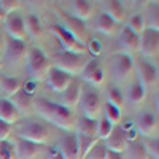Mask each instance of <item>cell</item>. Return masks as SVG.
I'll return each instance as SVG.
<instances>
[{
    "label": "cell",
    "mask_w": 159,
    "mask_h": 159,
    "mask_svg": "<svg viewBox=\"0 0 159 159\" xmlns=\"http://www.w3.org/2000/svg\"><path fill=\"white\" fill-rule=\"evenodd\" d=\"M70 11L73 18L86 22L94 13V3L89 0H73L70 2Z\"/></svg>",
    "instance_id": "7402d4cb"
},
{
    "label": "cell",
    "mask_w": 159,
    "mask_h": 159,
    "mask_svg": "<svg viewBox=\"0 0 159 159\" xmlns=\"http://www.w3.org/2000/svg\"><path fill=\"white\" fill-rule=\"evenodd\" d=\"M22 88V81L18 76L10 75H0V92L5 96V99H11L13 96L19 92Z\"/></svg>",
    "instance_id": "603a6c76"
},
{
    "label": "cell",
    "mask_w": 159,
    "mask_h": 159,
    "mask_svg": "<svg viewBox=\"0 0 159 159\" xmlns=\"http://www.w3.org/2000/svg\"><path fill=\"white\" fill-rule=\"evenodd\" d=\"M113 127H115V126H113L110 121H107L103 116H100V118L97 119V132H96V137H97L100 142H103L105 139L111 134Z\"/></svg>",
    "instance_id": "d590c367"
},
{
    "label": "cell",
    "mask_w": 159,
    "mask_h": 159,
    "mask_svg": "<svg viewBox=\"0 0 159 159\" xmlns=\"http://www.w3.org/2000/svg\"><path fill=\"white\" fill-rule=\"evenodd\" d=\"M29 46L25 42H18V40H7L5 45V61L10 65H19L22 61H25Z\"/></svg>",
    "instance_id": "7c38bea8"
},
{
    "label": "cell",
    "mask_w": 159,
    "mask_h": 159,
    "mask_svg": "<svg viewBox=\"0 0 159 159\" xmlns=\"http://www.w3.org/2000/svg\"><path fill=\"white\" fill-rule=\"evenodd\" d=\"M94 27H96V30H97L99 34H102V35H105V37H113V35H116L118 30H119V25H118L116 22H113L108 16H105L103 13H100V15L96 16V19H94Z\"/></svg>",
    "instance_id": "cb8c5ba5"
},
{
    "label": "cell",
    "mask_w": 159,
    "mask_h": 159,
    "mask_svg": "<svg viewBox=\"0 0 159 159\" xmlns=\"http://www.w3.org/2000/svg\"><path fill=\"white\" fill-rule=\"evenodd\" d=\"M81 96H83V86H81V83H78L73 80L72 84L61 94V105L70 110L80 103Z\"/></svg>",
    "instance_id": "d6986e66"
},
{
    "label": "cell",
    "mask_w": 159,
    "mask_h": 159,
    "mask_svg": "<svg viewBox=\"0 0 159 159\" xmlns=\"http://www.w3.org/2000/svg\"><path fill=\"white\" fill-rule=\"evenodd\" d=\"M57 151L61 153L62 159H80V151H78L75 132H67V134L59 140Z\"/></svg>",
    "instance_id": "ac0fdd59"
},
{
    "label": "cell",
    "mask_w": 159,
    "mask_h": 159,
    "mask_svg": "<svg viewBox=\"0 0 159 159\" xmlns=\"http://www.w3.org/2000/svg\"><path fill=\"white\" fill-rule=\"evenodd\" d=\"M102 116L107 119V121H110L113 126H118L121 123V110L118 107H115V105L108 103V102H105L102 105Z\"/></svg>",
    "instance_id": "4dcf8cb0"
},
{
    "label": "cell",
    "mask_w": 159,
    "mask_h": 159,
    "mask_svg": "<svg viewBox=\"0 0 159 159\" xmlns=\"http://www.w3.org/2000/svg\"><path fill=\"white\" fill-rule=\"evenodd\" d=\"M88 62V59L84 57V54H76V52H67V51H61L52 57V65L51 67L59 69L62 72H65L67 75L73 76L81 73L84 64Z\"/></svg>",
    "instance_id": "277c9868"
},
{
    "label": "cell",
    "mask_w": 159,
    "mask_h": 159,
    "mask_svg": "<svg viewBox=\"0 0 159 159\" xmlns=\"http://www.w3.org/2000/svg\"><path fill=\"white\" fill-rule=\"evenodd\" d=\"M84 49L92 56V59H97V57L100 56V52H102V45H100V42H99L97 38H92V37H91V38L88 40Z\"/></svg>",
    "instance_id": "ab89813d"
},
{
    "label": "cell",
    "mask_w": 159,
    "mask_h": 159,
    "mask_svg": "<svg viewBox=\"0 0 159 159\" xmlns=\"http://www.w3.org/2000/svg\"><path fill=\"white\" fill-rule=\"evenodd\" d=\"M25 67H27V75L30 81L40 83L46 80V75L51 69V61L40 48L32 46L29 48L27 56H25Z\"/></svg>",
    "instance_id": "3957f363"
},
{
    "label": "cell",
    "mask_w": 159,
    "mask_h": 159,
    "mask_svg": "<svg viewBox=\"0 0 159 159\" xmlns=\"http://www.w3.org/2000/svg\"><path fill=\"white\" fill-rule=\"evenodd\" d=\"M75 134L80 135H86V137H92V139H97L96 137V132H97V121H92V119H88L84 116L78 118L76 119V124H75ZM99 140V139H97Z\"/></svg>",
    "instance_id": "83f0119b"
},
{
    "label": "cell",
    "mask_w": 159,
    "mask_h": 159,
    "mask_svg": "<svg viewBox=\"0 0 159 159\" xmlns=\"http://www.w3.org/2000/svg\"><path fill=\"white\" fill-rule=\"evenodd\" d=\"M75 137H76V145H78V151H80V159H84L86 154L89 153V150L99 142L97 139L80 135V134H75Z\"/></svg>",
    "instance_id": "d6a6232c"
},
{
    "label": "cell",
    "mask_w": 159,
    "mask_h": 159,
    "mask_svg": "<svg viewBox=\"0 0 159 159\" xmlns=\"http://www.w3.org/2000/svg\"><path fill=\"white\" fill-rule=\"evenodd\" d=\"M102 97L96 89H88L83 91L81 100H80V107H81V113L84 118L97 121L102 115Z\"/></svg>",
    "instance_id": "8992f818"
},
{
    "label": "cell",
    "mask_w": 159,
    "mask_h": 159,
    "mask_svg": "<svg viewBox=\"0 0 159 159\" xmlns=\"http://www.w3.org/2000/svg\"><path fill=\"white\" fill-rule=\"evenodd\" d=\"M135 130L137 134L153 139V135L157 132V116L153 113H142L135 119Z\"/></svg>",
    "instance_id": "2e32d148"
},
{
    "label": "cell",
    "mask_w": 159,
    "mask_h": 159,
    "mask_svg": "<svg viewBox=\"0 0 159 159\" xmlns=\"http://www.w3.org/2000/svg\"><path fill=\"white\" fill-rule=\"evenodd\" d=\"M143 148L147 151L150 159H159V140L157 139H147L143 142Z\"/></svg>",
    "instance_id": "74e56055"
},
{
    "label": "cell",
    "mask_w": 159,
    "mask_h": 159,
    "mask_svg": "<svg viewBox=\"0 0 159 159\" xmlns=\"http://www.w3.org/2000/svg\"><path fill=\"white\" fill-rule=\"evenodd\" d=\"M107 159H124V154H123V153L108 151V153H107Z\"/></svg>",
    "instance_id": "f6af8a7d"
},
{
    "label": "cell",
    "mask_w": 159,
    "mask_h": 159,
    "mask_svg": "<svg viewBox=\"0 0 159 159\" xmlns=\"http://www.w3.org/2000/svg\"><path fill=\"white\" fill-rule=\"evenodd\" d=\"M32 110L43 119V123H48L65 132L75 130V115L72 113V110L62 107L61 103H54L48 99H35L32 100Z\"/></svg>",
    "instance_id": "6da1fadb"
},
{
    "label": "cell",
    "mask_w": 159,
    "mask_h": 159,
    "mask_svg": "<svg viewBox=\"0 0 159 159\" xmlns=\"http://www.w3.org/2000/svg\"><path fill=\"white\" fill-rule=\"evenodd\" d=\"M46 84L48 88L52 91V92H57V94H62V92L67 89L72 81H73V76L67 75L65 72L59 70V69H54V67H51L48 75H46Z\"/></svg>",
    "instance_id": "5bb4252c"
},
{
    "label": "cell",
    "mask_w": 159,
    "mask_h": 159,
    "mask_svg": "<svg viewBox=\"0 0 159 159\" xmlns=\"http://www.w3.org/2000/svg\"><path fill=\"white\" fill-rule=\"evenodd\" d=\"M57 19H59L57 24L61 25L65 32H67L69 35H72L81 46H86L88 40L91 38V34H89L86 24H84L83 21L73 18L72 15H67L65 11H59Z\"/></svg>",
    "instance_id": "5b68a950"
},
{
    "label": "cell",
    "mask_w": 159,
    "mask_h": 159,
    "mask_svg": "<svg viewBox=\"0 0 159 159\" xmlns=\"http://www.w3.org/2000/svg\"><path fill=\"white\" fill-rule=\"evenodd\" d=\"M80 76H81L83 81L92 84L94 88L102 86L103 81H105V73H103V69H102L99 59H91V61H88V62L84 64L81 73H80Z\"/></svg>",
    "instance_id": "8fae6325"
},
{
    "label": "cell",
    "mask_w": 159,
    "mask_h": 159,
    "mask_svg": "<svg viewBox=\"0 0 159 159\" xmlns=\"http://www.w3.org/2000/svg\"><path fill=\"white\" fill-rule=\"evenodd\" d=\"M35 89H37V83H34V81H22V88H21V91L22 92H25V94H27L29 97H32L34 94H35Z\"/></svg>",
    "instance_id": "b9f144b4"
},
{
    "label": "cell",
    "mask_w": 159,
    "mask_h": 159,
    "mask_svg": "<svg viewBox=\"0 0 159 159\" xmlns=\"http://www.w3.org/2000/svg\"><path fill=\"white\" fill-rule=\"evenodd\" d=\"M126 27H127L130 32H134L135 35H140L145 29H147L143 15H140V13H137V15H132V16L127 19V25H126Z\"/></svg>",
    "instance_id": "e575fe53"
},
{
    "label": "cell",
    "mask_w": 159,
    "mask_h": 159,
    "mask_svg": "<svg viewBox=\"0 0 159 159\" xmlns=\"http://www.w3.org/2000/svg\"><path fill=\"white\" fill-rule=\"evenodd\" d=\"M102 13L105 16H108L113 22H116L118 25L124 22L127 18L123 3L118 2V0H105V2H102Z\"/></svg>",
    "instance_id": "44dd1931"
},
{
    "label": "cell",
    "mask_w": 159,
    "mask_h": 159,
    "mask_svg": "<svg viewBox=\"0 0 159 159\" xmlns=\"http://www.w3.org/2000/svg\"><path fill=\"white\" fill-rule=\"evenodd\" d=\"M110 72H111L113 80H116V81H126L132 75V72H134V61L127 54L116 52L110 59Z\"/></svg>",
    "instance_id": "52a82bcc"
},
{
    "label": "cell",
    "mask_w": 159,
    "mask_h": 159,
    "mask_svg": "<svg viewBox=\"0 0 159 159\" xmlns=\"http://www.w3.org/2000/svg\"><path fill=\"white\" fill-rule=\"evenodd\" d=\"M19 8H21V2H18V0H0V10H2L5 16L16 13Z\"/></svg>",
    "instance_id": "f35d334b"
},
{
    "label": "cell",
    "mask_w": 159,
    "mask_h": 159,
    "mask_svg": "<svg viewBox=\"0 0 159 159\" xmlns=\"http://www.w3.org/2000/svg\"><path fill=\"white\" fill-rule=\"evenodd\" d=\"M3 30L11 40H18V42H25L27 40V34H25V27H24V16L18 11L5 16Z\"/></svg>",
    "instance_id": "30bf717a"
},
{
    "label": "cell",
    "mask_w": 159,
    "mask_h": 159,
    "mask_svg": "<svg viewBox=\"0 0 159 159\" xmlns=\"http://www.w3.org/2000/svg\"><path fill=\"white\" fill-rule=\"evenodd\" d=\"M13 147H15L16 159H37L43 151V147L21 140V139H16L13 142Z\"/></svg>",
    "instance_id": "e0dca14e"
},
{
    "label": "cell",
    "mask_w": 159,
    "mask_h": 159,
    "mask_svg": "<svg viewBox=\"0 0 159 159\" xmlns=\"http://www.w3.org/2000/svg\"><path fill=\"white\" fill-rule=\"evenodd\" d=\"M5 45H7V34H5L3 27L0 25V52L5 49Z\"/></svg>",
    "instance_id": "ee69618b"
},
{
    "label": "cell",
    "mask_w": 159,
    "mask_h": 159,
    "mask_svg": "<svg viewBox=\"0 0 159 159\" xmlns=\"http://www.w3.org/2000/svg\"><path fill=\"white\" fill-rule=\"evenodd\" d=\"M107 102L121 110L123 105H124V92L119 89L118 86H110L107 89Z\"/></svg>",
    "instance_id": "836d02e7"
},
{
    "label": "cell",
    "mask_w": 159,
    "mask_h": 159,
    "mask_svg": "<svg viewBox=\"0 0 159 159\" xmlns=\"http://www.w3.org/2000/svg\"><path fill=\"white\" fill-rule=\"evenodd\" d=\"M0 159H16L15 147L11 142H0Z\"/></svg>",
    "instance_id": "60d3db41"
},
{
    "label": "cell",
    "mask_w": 159,
    "mask_h": 159,
    "mask_svg": "<svg viewBox=\"0 0 159 159\" xmlns=\"http://www.w3.org/2000/svg\"><path fill=\"white\" fill-rule=\"evenodd\" d=\"M10 102L13 103V107L16 108V111L21 115V118L22 116H27L32 111V97H29L22 91L16 92V94L10 99Z\"/></svg>",
    "instance_id": "484cf974"
},
{
    "label": "cell",
    "mask_w": 159,
    "mask_h": 159,
    "mask_svg": "<svg viewBox=\"0 0 159 159\" xmlns=\"http://www.w3.org/2000/svg\"><path fill=\"white\" fill-rule=\"evenodd\" d=\"M24 27H25V34L32 40H38L43 35V29H42V22H40L38 16L35 13H29L24 18Z\"/></svg>",
    "instance_id": "4316f807"
},
{
    "label": "cell",
    "mask_w": 159,
    "mask_h": 159,
    "mask_svg": "<svg viewBox=\"0 0 159 159\" xmlns=\"http://www.w3.org/2000/svg\"><path fill=\"white\" fill-rule=\"evenodd\" d=\"M10 134H11V126L0 121V142H7Z\"/></svg>",
    "instance_id": "7bdbcfd3"
},
{
    "label": "cell",
    "mask_w": 159,
    "mask_h": 159,
    "mask_svg": "<svg viewBox=\"0 0 159 159\" xmlns=\"http://www.w3.org/2000/svg\"><path fill=\"white\" fill-rule=\"evenodd\" d=\"M118 46L123 54H135L139 52V35L130 32L126 25L118 30Z\"/></svg>",
    "instance_id": "9a60e30c"
},
{
    "label": "cell",
    "mask_w": 159,
    "mask_h": 159,
    "mask_svg": "<svg viewBox=\"0 0 159 159\" xmlns=\"http://www.w3.org/2000/svg\"><path fill=\"white\" fill-rule=\"evenodd\" d=\"M5 19V15H3V13H2V10H0V22H2Z\"/></svg>",
    "instance_id": "7dc6e473"
},
{
    "label": "cell",
    "mask_w": 159,
    "mask_h": 159,
    "mask_svg": "<svg viewBox=\"0 0 159 159\" xmlns=\"http://www.w3.org/2000/svg\"><path fill=\"white\" fill-rule=\"evenodd\" d=\"M145 97H147V89H145L139 81H134L129 86L127 92L124 94V102L127 100L132 105H139L145 100Z\"/></svg>",
    "instance_id": "f1b7e54d"
},
{
    "label": "cell",
    "mask_w": 159,
    "mask_h": 159,
    "mask_svg": "<svg viewBox=\"0 0 159 159\" xmlns=\"http://www.w3.org/2000/svg\"><path fill=\"white\" fill-rule=\"evenodd\" d=\"M48 159H62V156H61V153H59L57 148H56V150H51V151L48 153Z\"/></svg>",
    "instance_id": "bcb514c9"
},
{
    "label": "cell",
    "mask_w": 159,
    "mask_h": 159,
    "mask_svg": "<svg viewBox=\"0 0 159 159\" xmlns=\"http://www.w3.org/2000/svg\"><path fill=\"white\" fill-rule=\"evenodd\" d=\"M123 154H124V159H150L143 148V143L139 139L127 142V147Z\"/></svg>",
    "instance_id": "f546056e"
},
{
    "label": "cell",
    "mask_w": 159,
    "mask_h": 159,
    "mask_svg": "<svg viewBox=\"0 0 159 159\" xmlns=\"http://www.w3.org/2000/svg\"><path fill=\"white\" fill-rule=\"evenodd\" d=\"M107 153H108V150L105 148L103 142L99 140L94 147L89 150V153L86 154L84 159H107Z\"/></svg>",
    "instance_id": "8d00e7d4"
},
{
    "label": "cell",
    "mask_w": 159,
    "mask_h": 159,
    "mask_svg": "<svg viewBox=\"0 0 159 159\" xmlns=\"http://www.w3.org/2000/svg\"><path fill=\"white\" fill-rule=\"evenodd\" d=\"M51 34L56 37V40L61 43V46H62V51H67V52H76V54H84L86 52V49H84V46H81L76 40L72 37V35H69L67 32H65L59 24H52L51 25Z\"/></svg>",
    "instance_id": "4fadbf2b"
},
{
    "label": "cell",
    "mask_w": 159,
    "mask_h": 159,
    "mask_svg": "<svg viewBox=\"0 0 159 159\" xmlns=\"http://www.w3.org/2000/svg\"><path fill=\"white\" fill-rule=\"evenodd\" d=\"M19 119H21V115L13 107L10 99H5V97L0 99V121L11 126V124H16Z\"/></svg>",
    "instance_id": "d4e9b609"
},
{
    "label": "cell",
    "mask_w": 159,
    "mask_h": 159,
    "mask_svg": "<svg viewBox=\"0 0 159 159\" xmlns=\"http://www.w3.org/2000/svg\"><path fill=\"white\" fill-rule=\"evenodd\" d=\"M16 139L45 147L52 140V132L46 123L32 119V121H24L16 126Z\"/></svg>",
    "instance_id": "7a4b0ae2"
},
{
    "label": "cell",
    "mask_w": 159,
    "mask_h": 159,
    "mask_svg": "<svg viewBox=\"0 0 159 159\" xmlns=\"http://www.w3.org/2000/svg\"><path fill=\"white\" fill-rule=\"evenodd\" d=\"M103 145L108 151H115V153H124L126 147H127V139L126 134L123 132V129L119 126H115L111 134L103 140Z\"/></svg>",
    "instance_id": "ffe728a7"
},
{
    "label": "cell",
    "mask_w": 159,
    "mask_h": 159,
    "mask_svg": "<svg viewBox=\"0 0 159 159\" xmlns=\"http://www.w3.org/2000/svg\"><path fill=\"white\" fill-rule=\"evenodd\" d=\"M143 19H145V25H147V29L159 30V7H157V2L156 3L153 2L150 5L147 16H143Z\"/></svg>",
    "instance_id": "1f68e13d"
},
{
    "label": "cell",
    "mask_w": 159,
    "mask_h": 159,
    "mask_svg": "<svg viewBox=\"0 0 159 159\" xmlns=\"http://www.w3.org/2000/svg\"><path fill=\"white\" fill-rule=\"evenodd\" d=\"M159 51V30L145 29L139 35V52L143 59H153Z\"/></svg>",
    "instance_id": "ba28073f"
},
{
    "label": "cell",
    "mask_w": 159,
    "mask_h": 159,
    "mask_svg": "<svg viewBox=\"0 0 159 159\" xmlns=\"http://www.w3.org/2000/svg\"><path fill=\"white\" fill-rule=\"evenodd\" d=\"M134 70H135L137 78H139L137 81L145 89L156 84V81H157V67H156L153 62L140 57V59H137L134 62Z\"/></svg>",
    "instance_id": "9c48e42d"
}]
</instances>
